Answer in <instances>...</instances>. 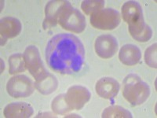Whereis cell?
Wrapping results in <instances>:
<instances>
[{
	"label": "cell",
	"instance_id": "6da1fadb",
	"mask_svg": "<svg viewBox=\"0 0 157 118\" xmlns=\"http://www.w3.org/2000/svg\"><path fill=\"white\" fill-rule=\"evenodd\" d=\"M48 66L61 74H73L80 71L85 61L83 44L77 36L61 33L52 37L45 50Z\"/></svg>",
	"mask_w": 157,
	"mask_h": 118
},
{
	"label": "cell",
	"instance_id": "7a4b0ae2",
	"mask_svg": "<svg viewBox=\"0 0 157 118\" xmlns=\"http://www.w3.org/2000/svg\"><path fill=\"white\" fill-rule=\"evenodd\" d=\"M123 95L133 106H139L149 97L150 88L139 76L130 74L123 82Z\"/></svg>",
	"mask_w": 157,
	"mask_h": 118
},
{
	"label": "cell",
	"instance_id": "3957f363",
	"mask_svg": "<svg viewBox=\"0 0 157 118\" xmlns=\"http://www.w3.org/2000/svg\"><path fill=\"white\" fill-rule=\"evenodd\" d=\"M94 27L101 30H113L118 27L121 21L120 14L112 8L102 9L94 13L90 18Z\"/></svg>",
	"mask_w": 157,
	"mask_h": 118
},
{
	"label": "cell",
	"instance_id": "277c9868",
	"mask_svg": "<svg viewBox=\"0 0 157 118\" xmlns=\"http://www.w3.org/2000/svg\"><path fill=\"white\" fill-rule=\"evenodd\" d=\"M58 23L65 30L75 33H80L85 30L86 19L78 10L70 6L59 18Z\"/></svg>",
	"mask_w": 157,
	"mask_h": 118
},
{
	"label": "cell",
	"instance_id": "5b68a950",
	"mask_svg": "<svg viewBox=\"0 0 157 118\" xmlns=\"http://www.w3.org/2000/svg\"><path fill=\"white\" fill-rule=\"evenodd\" d=\"M6 90L10 96L13 98H26L34 92L35 84L25 75L13 77L6 84Z\"/></svg>",
	"mask_w": 157,
	"mask_h": 118
},
{
	"label": "cell",
	"instance_id": "8992f818",
	"mask_svg": "<svg viewBox=\"0 0 157 118\" xmlns=\"http://www.w3.org/2000/svg\"><path fill=\"white\" fill-rule=\"evenodd\" d=\"M23 57L26 68L36 80L48 73L43 65L39 51L36 46L31 45L27 47L24 52Z\"/></svg>",
	"mask_w": 157,
	"mask_h": 118
},
{
	"label": "cell",
	"instance_id": "52a82bcc",
	"mask_svg": "<svg viewBox=\"0 0 157 118\" xmlns=\"http://www.w3.org/2000/svg\"><path fill=\"white\" fill-rule=\"evenodd\" d=\"M70 6H71V5L68 1H64V0L50 1L45 8L46 18L43 22V28L47 29L56 26L58 23L60 17Z\"/></svg>",
	"mask_w": 157,
	"mask_h": 118
},
{
	"label": "cell",
	"instance_id": "ba28073f",
	"mask_svg": "<svg viewBox=\"0 0 157 118\" xmlns=\"http://www.w3.org/2000/svg\"><path fill=\"white\" fill-rule=\"evenodd\" d=\"M90 92L85 87L75 85L68 88L65 95V98L70 107L73 109L79 110L90 99Z\"/></svg>",
	"mask_w": 157,
	"mask_h": 118
},
{
	"label": "cell",
	"instance_id": "9c48e42d",
	"mask_svg": "<svg viewBox=\"0 0 157 118\" xmlns=\"http://www.w3.org/2000/svg\"><path fill=\"white\" fill-rule=\"evenodd\" d=\"M95 51L99 57L108 59L115 55L119 48L116 37L112 35H101L95 40Z\"/></svg>",
	"mask_w": 157,
	"mask_h": 118
},
{
	"label": "cell",
	"instance_id": "30bf717a",
	"mask_svg": "<svg viewBox=\"0 0 157 118\" xmlns=\"http://www.w3.org/2000/svg\"><path fill=\"white\" fill-rule=\"evenodd\" d=\"M122 16L128 27L144 22L143 11L141 5L136 1H127L122 6Z\"/></svg>",
	"mask_w": 157,
	"mask_h": 118
},
{
	"label": "cell",
	"instance_id": "8fae6325",
	"mask_svg": "<svg viewBox=\"0 0 157 118\" xmlns=\"http://www.w3.org/2000/svg\"><path fill=\"white\" fill-rule=\"evenodd\" d=\"M120 84L113 77H103L97 82L95 90L98 95L105 99H113L120 91Z\"/></svg>",
	"mask_w": 157,
	"mask_h": 118
},
{
	"label": "cell",
	"instance_id": "7c38bea8",
	"mask_svg": "<svg viewBox=\"0 0 157 118\" xmlns=\"http://www.w3.org/2000/svg\"><path fill=\"white\" fill-rule=\"evenodd\" d=\"M4 116L7 118H29L32 116L33 108L26 102H12L4 109Z\"/></svg>",
	"mask_w": 157,
	"mask_h": 118
},
{
	"label": "cell",
	"instance_id": "4fadbf2b",
	"mask_svg": "<svg viewBox=\"0 0 157 118\" xmlns=\"http://www.w3.org/2000/svg\"><path fill=\"white\" fill-rule=\"evenodd\" d=\"M21 24L18 19L12 17H6L1 20L0 22V32L1 37L4 40L12 39L21 33Z\"/></svg>",
	"mask_w": 157,
	"mask_h": 118
},
{
	"label": "cell",
	"instance_id": "5bb4252c",
	"mask_svg": "<svg viewBox=\"0 0 157 118\" xmlns=\"http://www.w3.org/2000/svg\"><path fill=\"white\" fill-rule=\"evenodd\" d=\"M119 58L120 61L126 65H135L141 58V50L134 44L123 45L119 53Z\"/></svg>",
	"mask_w": 157,
	"mask_h": 118
},
{
	"label": "cell",
	"instance_id": "9a60e30c",
	"mask_svg": "<svg viewBox=\"0 0 157 118\" xmlns=\"http://www.w3.org/2000/svg\"><path fill=\"white\" fill-rule=\"evenodd\" d=\"M35 88L43 95H50L56 91L58 86V81L54 75L47 73L40 78L36 80Z\"/></svg>",
	"mask_w": 157,
	"mask_h": 118
},
{
	"label": "cell",
	"instance_id": "2e32d148",
	"mask_svg": "<svg viewBox=\"0 0 157 118\" xmlns=\"http://www.w3.org/2000/svg\"><path fill=\"white\" fill-rule=\"evenodd\" d=\"M129 32L135 40L141 43L148 42L152 36V29L146 25L145 21L137 25L128 27Z\"/></svg>",
	"mask_w": 157,
	"mask_h": 118
},
{
	"label": "cell",
	"instance_id": "e0dca14e",
	"mask_svg": "<svg viewBox=\"0 0 157 118\" xmlns=\"http://www.w3.org/2000/svg\"><path fill=\"white\" fill-rule=\"evenodd\" d=\"M101 117L103 118H131L130 111L120 106H111L104 109Z\"/></svg>",
	"mask_w": 157,
	"mask_h": 118
},
{
	"label": "cell",
	"instance_id": "ac0fdd59",
	"mask_svg": "<svg viewBox=\"0 0 157 118\" xmlns=\"http://www.w3.org/2000/svg\"><path fill=\"white\" fill-rule=\"evenodd\" d=\"M24 57L21 54H14L9 57V73L11 75L23 73L26 70Z\"/></svg>",
	"mask_w": 157,
	"mask_h": 118
},
{
	"label": "cell",
	"instance_id": "d6986e66",
	"mask_svg": "<svg viewBox=\"0 0 157 118\" xmlns=\"http://www.w3.org/2000/svg\"><path fill=\"white\" fill-rule=\"evenodd\" d=\"M51 107L56 114L63 115L72 110V109L70 107L67 102L64 94H61L55 97V98L52 102Z\"/></svg>",
	"mask_w": 157,
	"mask_h": 118
},
{
	"label": "cell",
	"instance_id": "ffe728a7",
	"mask_svg": "<svg viewBox=\"0 0 157 118\" xmlns=\"http://www.w3.org/2000/svg\"><path fill=\"white\" fill-rule=\"evenodd\" d=\"M105 2L103 0H86L81 4V9L86 15H92L103 9Z\"/></svg>",
	"mask_w": 157,
	"mask_h": 118
},
{
	"label": "cell",
	"instance_id": "44dd1931",
	"mask_svg": "<svg viewBox=\"0 0 157 118\" xmlns=\"http://www.w3.org/2000/svg\"><path fill=\"white\" fill-rule=\"evenodd\" d=\"M157 44L151 45L149 47L146 49L145 52V61L148 66L152 68L156 69L157 63H156V49Z\"/></svg>",
	"mask_w": 157,
	"mask_h": 118
},
{
	"label": "cell",
	"instance_id": "7402d4cb",
	"mask_svg": "<svg viewBox=\"0 0 157 118\" xmlns=\"http://www.w3.org/2000/svg\"><path fill=\"white\" fill-rule=\"evenodd\" d=\"M73 116H76V117H79V116L76 114H70V115H66V116H64V117H73Z\"/></svg>",
	"mask_w": 157,
	"mask_h": 118
}]
</instances>
